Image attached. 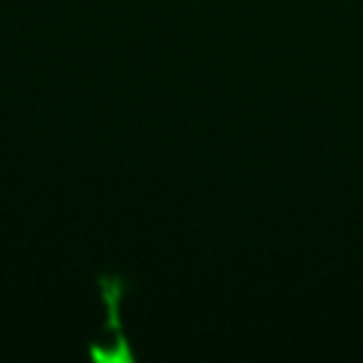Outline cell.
Returning a JSON list of instances; mask_svg holds the SVG:
<instances>
[{"label":"cell","mask_w":363,"mask_h":363,"mask_svg":"<svg viewBox=\"0 0 363 363\" xmlns=\"http://www.w3.org/2000/svg\"><path fill=\"white\" fill-rule=\"evenodd\" d=\"M97 289H100V298L105 301L107 308L105 331L112 336L110 351H107L105 358H110V361H132L135 353H132L130 341H127L125 331H122L120 318V303L130 291V279L122 277V274H100L97 277Z\"/></svg>","instance_id":"6da1fadb"}]
</instances>
